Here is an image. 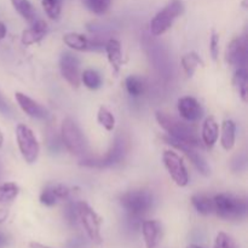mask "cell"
<instances>
[{
	"label": "cell",
	"instance_id": "cell-1",
	"mask_svg": "<svg viewBox=\"0 0 248 248\" xmlns=\"http://www.w3.org/2000/svg\"><path fill=\"white\" fill-rule=\"evenodd\" d=\"M155 116H156V121L159 123V125L166 131L170 137L174 138V140H179V142L193 145L195 148L201 145L196 130L190 124L181 121L179 119L169 115V114L164 113V111H156V115Z\"/></svg>",
	"mask_w": 248,
	"mask_h": 248
},
{
	"label": "cell",
	"instance_id": "cell-2",
	"mask_svg": "<svg viewBox=\"0 0 248 248\" xmlns=\"http://www.w3.org/2000/svg\"><path fill=\"white\" fill-rule=\"evenodd\" d=\"M213 212L225 220L241 219L247 213V203L232 194H218L213 198Z\"/></svg>",
	"mask_w": 248,
	"mask_h": 248
},
{
	"label": "cell",
	"instance_id": "cell-3",
	"mask_svg": "<svg viewBox=\"0 0 248 248\" xmlns=\"http://www.w3.org/2000/svg\"><path fill=\"white\" fill-rule=\"evenodd\" d=\"M62 142L68 152L77 156H84L87 153V140L78 124L73 119L65 118L61 127Z\"/></svg>",
	"mask_w": 248,
	"mask_h": 248
},
{
	"label": "cell",
	"instance_id": "cell-4",
	"mask_svg": "<svg viewBox=\"0 0 248 248\" xmlns=\"http://www.w3.org/2000/svg\"><path fill=\"white\" fill-rule=\"evenodd\" d=\"M128 150V140L123 133L118 135L114 140L113 145L104 156L94 157V159H84L81 160L80 165L86 167H94V169H104L110 167L113 165L119 164L124 157L126 156Z\"/></svg>",
	"mask_w": 248,
	"mask_h": 248
},
{
	"label": "cell",
	"instance_id": "cell-5",
	"mask_svg": "<svg viewBox=\"0 0 248 248\" xmlns=\"http://www.w3.org/2000/svg\"><path fill=\"white\" fill-rule=\"evenodd\" d=\"M154 199L150 191L138 189L123 194L120 198V203L128 216L132 218H140L153 207Z\"/></svg>",
	"mask_w": 248,
	"mask_h": 248
},
{
	"label": "cell",
	"instance_id": "cell-6",
	"mask_svg": "<svg viewBox=\"0 0 248 248\" xmlns=\"http://www.w3.org/2000/svg\"><path fill=\"white\" fill-rule=\"evenodd\" d=\"M184 12V4L182 0H171L161 11L155 15L150 22V33L155 36L162 35L169 31L173 22Z\"/></svg>",
	"mask_w": 248,
	"mask_h": 248
},
{
	"label": "cell",
	"instance_id": "cell-7",
	"mask_svg": "<svg viewBox=\"0 0 248 248\" xmlns=\"http://www.w3.org/2000/svg\"><path fill=\"white\" fill-rule=\"evenodd\" d=\"M75 206H77L78 218L80 219V223H81L82 228L86 232L87 236L90 237V240L96 242V244H101L102 218L94 212L93 208L90 207L84 201H79Z\"/></svg>",
	"mask_w": 248,
	"mask_h": 248
},
{
	"label": "cell",
	"instance_id": "cell-8",
	"mask_svg": "<svg viewBox=\"0 0 248 248\" xmlns=\"http://www.w3.org/2000/svg\"><path fill=\"white\" fill-rule=\"evenodd\" d=\"M16 138L23 159L27 164H34L38 160L40 148L33 131L28 126L19 124L16 127Z\"/></svg>",
	"mask_w": 248,
	"mask_h": 248
},
{
	"label": "cell",
	"instance_id": "cell-9",
	"mask_svg": "<svg viewBox=\"0 0 248 248\" xmlns=\"http://www.w3.org/2000/svg\"><path fill=\"white\" fill-rule=\"evenodd\" d=\"M162 161L167 172L178 186H186L189 183V174L183 160L177 153L166 150L162 155Z\"/></svg>",
	"mask_w": 248,
	"mask_h": 248
},
{
	"label": "cell",
	"instance_id": "cell-10",
	"mask_svg": "<svg viewBox=\"0 0 248 248\" xmlns=\"http://www.w3.org/2000/svg\"><path fill=\"white\" fill-rule=\"evenodd\" d=\"M162 138H164V140L167 143V144L172 145V147L176 148V149L181 150V152L183 153V154L186 155V156L188 157L191 162H193L194 166L198 169V171L200 172L201 174H203V176H206V177L210 176L211 174L210 165L207 164V161L205 160V157H203L202 155H201L200 153L195 149V147L186 144V143L179 142V140H174V138L170 137V136H164Z\"/></svg>",
	"mask_w": 248,
	"mask_h": 248
},
{
	"label": "cell",
	"instance_id": "cell-11",
	"mask_svg": "<svg viewBox=\"0 0 248 248\" xmlns=\"http://www.w3.org/2000/svg\"><path fill=\"white\" fill-rule=\"evenodd\" d=\"M60 69L63 79L72 87L78 89L80 86V61L74 53L63 52L60 60Z\"/></svg>",
	"mask_w": 248,
	"mask_h": 248
},
{
	"label": "cell",
	"instance_id": "cell-12",
	"mask_svg": "<svg viewBox=\"0 0 248 248\" xmlns=\"http://www.w3.org/2000/svg\"><path fill=\"white\" fill-rule=\"evenodd\" d=\"M247 38L237 36L230 41L225 50V61L237 68H246L247 64Z\"/></svg>",
	"mask_w": 248,
	"mask_h": 248
},
{
	"label": "cell",
	"instance_id": "cell-13",
	"mask_svg": "<svg viewBox=\"0 0 248 248\" xmlns=\"http://www.w3.org/2000/svg\"><path fill=\"white\" fill-rule=\"evenodd\" d=\"M63 41L75 51H98L104 47V43L97 38L89 39L79 33H67L63 35Z\"/></svg>",
	"mask_w": 248,
	"mask_h": 248
},
{
	"label": "cell",
	"instance_id": "cell-14",
	"mask_svg": "<svg viewBox=\"0 0 248 248\" xmlns=\"http://www.w3.org/2000/svg\"><path fill=\"white\" fill-rule=\"evenodd\" d=\"M177 107H178V113L181 114L182 118L189 123H196V121L201 120V118L203 116L202 107L194 97H182L178 99Z\"/></svg>",
	"mask_w": 248,
	"mask_h": 248
},
{
	"label": "cell",
	"instance_id": "cell-15",
	"mask_svg": "<svg viewBox=\"0 0 248 248\" xmlns=\"http://www.w3.org/2000/svg\"><path fill=\"white\" fill-rule=\"evenodd\" d=\"M15 97H16V101L18 103L19 108L28 116H31L33 119H40V120L48 118L47 110L43 106H40L38 102L31 99V97L26 96L22 92H16Z\"/></svg>",
	"mask_w": 248,
	"mask_h": 248
},
{
	"label": "cell",
	"instance_id": "cell-16",
	"mask_svg": "<svg viewBox=\"0 0 248 248\" xmlns=\"http://www.w3.org/2000/svg\"><path fill=\"white\" fill-rule=\"evenodd\" d=\"M142 232L145 247L156 248L162 236L161 223L157 220H144L142 223Z\"/></svg>",
	"mask_w": 248,
	"mask_h": 248
},
{
	"label": "cell",
	"instance_id": "cell-17",
	"mask_svg": "<svg viewBox=\"0 0 248 248\" xmlns=\"http://www.w3.org/2000/svg\"><path fill=\"white\" fill-rule=\"evenodd\" d=\"M47 23L43 19H36L33 26L29 29H26L22 33V44L26 46L33 45V44L39 43L45 38L47 33Z\"/></svg>",
	"mask_w": 248,
	"mask_h": 248
},
{
	"label": "cell",
	"instance_id": "cell-18",
	"mask_svg": "<svg viewBox=\"0 0 248 248\" xmlns=\"http://www.w3.org/2000/svg\"><path fill=\"white\" fill-rule=\"evenodd\" d=\"M108 61L110 63L111 68L115 73L120 72V68L123 65V51H121V44L116 39H109L104 44Z\"/></svg>",
	"mask_w": 248,
	"mask_h": 248
},
{
	"label": "cell",
	"instance_id": "cell-19",
	"mask_svg": "<svg viewBox=\"0 0 248 248\" xmlns=\"http://www.w3.org/2000/svg\"><path fill=\"white\" fill-rule=\"evenodd\" d=\"M218 136H219V126H218L216 119L213 116H210L206 119L202 126V133H201L202 143L211 149L217 143Z\"/></svg>",
	"mask_w": 248,
	"mask_h": 248
},
{
	"label": "cell",
	"instance_id": "cell-20",
	"mask_svg": "<svg viewBox=\"0 0 248 248\" xmlns=\"http://www.w3.org/2000/svg\"><path fill=\"white\" fill-rule=\"evenodd\" d=\"M236 125L232 120L223 121L222 136H220V144L225 150H232L235 145L236 137Z\"/></svg>",
	"mask_w": 248,
	"mask_h": 248
},
{
	"label": "cell",
	"instance_id": "cell-21",
	"mask_svg": "<svg viewBox=\"0 0 248 248\" xmlns=\"http://www.w3.org/2000/svg\"><path fill=\"white\" fill-rule=\"evenodd\" d=\"M11 4L27 22L33 24L36 21V11L29 0H11Z\"/></svg>",
	"mask_w": 248,
	"mask_h": 248
},
{
	"label": "cell",
	"instance_id": "cell-22",
	"mask_svg": "<svg viewBox=\"0 0 248 248\" xmlns=\"http://www.w3.org/2000/svg\"><path fill=\"white\" fill-rule=\"evenodd\" d=\"M191 203L198 211V213L202 216H208L213 213V198H210L206 194H195L191 196Z\"/></svg>",
	"mask_w": 248,
	"mask_h": 248
},
{
	"label": "cell",
	"instance_id": "cell-23",
	"mask_svg": "<svg viewBox=\"0 0 248 248\" xmlns=\"http://www.w3.org/2000/svg\"><path fill=\"white\" fill-rule=\"evenodd\" d=\"M234 86L236 87L237 92H239L240 97L244 102H247V94H248V75L246 68H237V70L234 74Z\"/></svg>",
	"mask_w": 248,
	"mask_h": 248
},
{
	"label": "cell",
	"instance_id": "cell-24",
	"mask_svg": "<svg viewBox=\"0 0 248 248\" xmlns=\"http://www.w3.org/2000/svg\"><path fill=\"white\" fill-rule=\"evenodd\" d=\"M199 65L203 67V65H205V62L201 60L200 56L196 52H189L186 53V55H184L183 58H182V67H183L184 72H186V74L188 75L189 78L193 77L196 68H198Z\"/></svg>",
	"mask_w": 248,
	"mask_h": 248
},
{
	"label": "cell",
	"instance_id": "cell-25",
	"mask_svg": "<svg viewBox=\"0 0 248 248\" xmlns=\"http://www.w3.org/2000/svg\"><path fill=\"white\" fill-rule=\"evenodd\" d=\"M80 80L84 82L85 86L90 90H97L102 85V78L96 70L86 69L80 75Z\"/></svg>",
	"mask_w": 248,
	"mask_h": 248
},
{
	"label": "cell",
	"instance_id": "cell-26",
	"mask_svg": "<svg viewBox=\"0 0 248 248\" xmlns=\"http://www.w3.org/2000/svg\"><path fill=\"white\" fill-rule=\"evenodd\" d=\"M125 86L128 94H131L132 97H140V94H143V92H144L145 85L140 77L130 75L128 78H126Z\"/></svg>",
	"mask_w": 248,
	"mask_h": 248
},
{
	"label": "cell",
	"instance_id": "cell-27",
	"mask_svg": "<svg viewBox=\"0 0 248 248\" xmlns=\"http://www.w3.org/2000/svg\"><path fill=\"white\" fill-rule=\"evenodd\" d=\"M41 5L48 18L58 19L62 12L63 0H41Z\"/></svg>",
	"mask_w": 248,
	"mask_h": 248
},
{
	"label": "cell",
	"instance_id": "cell-28",
	"mask_svg": "<svg viewBox=\"0 0 248 248\" xmlns=\"http://www.w3.org/2000/svg\"><path fill=\"white\" fill-rule=\"evenodd\" d=\"M19 193V188L16 183H4L0 186V203L10 202L15 200Z\"/></svg>",
	"mask_w": 248,
	"mask_h": 248
},
{
	"label": "cell",
	"instance_id": "cell-29",
	"mask_svg": "<svg viewBox=\"0 0 248 248\" xmlns=\"http://www.w3.org/2000/svg\"><path fill=\"white\" fill-rule=\"evenodd\" d=\"M97 121L99 123V125L103 126L107 131H113L115 127V118H114L113 114L108 110L104 107H101L98 109V113H97Z\"/></svg>",
	"mask_w": 248,
	"mask_h": 248
},
{
	"label": "cell",
	"instance_id": "cell-30",
	"mask_svg": "<svg viewBox=\"0 0 248 248\" xmlns=\"http://www.w3.org/2000/svg\"><path fill=\"white\" fill-rule=\"evenodd\" d=\"M85 6L96 15H103L108 11L111 0H82Z\"/></svg>",
	"mask_w": 248,
	"mask_h": 248
},
{
	"label": "cell",
	"instance_id": "cell-31",
	"mask_svg": "<svg viewBox=\"0 0 248 248\" xmlns=\"http://www.w3.org/2000/svg\"><path fill=\"white\" fill-rule=\"evenodd\" d=\"M39 199H40V202L43 203V205L48 206V207H51V206L56 205V203L58 202L57 196H56V194L53 193L52 186H46V188L41 191L40 198Z\"/></svg>",
	"mask_w": 248,
	"mask_h": 248
},
{
	"label": "cell",
	"instance_id": "cell-32",
	"mask_svg": "<svg viewBox=\"0 0 248 248\" xmlns=\"http://www.w3.org/2000/svg\"><path fill=\"white\" fill-rule=\"evenodd\" d=\"M213 248H236L235 241L225 232H219L216 237L215 246Z\"/></svg>",
	"mask_w": 248,
	"mask_h": 248
},
{
	"label": "cell",
	"instance_id": "cell-33",
	"mask_svg": "<svg viewBox=\"0 0 248 248\" xmlns=\"http://www.w3.org/2000/svg\"><path fill=\"white\" fill-rule=\"evenodd\" d=\"M210 52L213 60H217L218 55H219V35L215 31H212V36H211Z\"/></svg>",
	"mask_w": 248,
	"mask_h": 248
},
{
	"label": "cell",
	"instance_id": "cell-34",
	"mask_svg": "<svg viewBox=\"0 0 248 248\" xmlns=\"http://www.w3.org/2000/svg\"><path fill=\"white\" fill-rule=\"evenodd\" d=\"M52 186V190L53 193L56 194V196H57L58 201L67 200V199L69 198L70 190L69 188H67L65 186H63V184H55V186Z\"/></svg>",
	"mask_w": 248,
	"mask_h": 248
},
{
	"label": "cell",
	"instance_id": "cell-35",
	"mask_svg": "<svg viewBox=\"0 0 248 248\" xmlns=\"http://www.w3.org/2000/svg\"><path fill=\"white\" fill-rule=\"evenodd\" d=\"M0 114L4 116H7V118L12 116L11 107H10L9 102L5 99V97L2 96L1 92H0Z\"/></svg>",
	"mask_w": 248,
	"mask_h": 248
},
{
	"label": "cell",
	"instance_id": "cell-36",
	"mask_svg": "<svg viewBox=\"0 0 248 248\" xmlns=\"http://www.w3.org/2000/svg\"><path fill=\"white\" fill-rule=\"evenodd\" d=\"M9 244V237L4 234V232H0V248H4L5 246H7Z\"/></svg>",
	"mask_w": 248,
	"mask_h": 248
},
{
	"label": "cell",
	"instance_id": "cell-37",
	"mask_svg": "<svg viewBox=\"0 0 248 248\" xmlns=\"http://www.w3.org/2000/svg\"><path fill=\"white\" fill-rule=\"evenodd\" d=\"M6 31H7L6 26H5L2 22H0V41H1L5 36H6Z\"/></svg>",
	"mask_w": 248,
	"mask_h": 248
},
{
	"label": "cell",
	"instance_id": "cell-38",
	"mask_svg": "<svg viewBox=\"0 0 248 248\" xmlns=\"http://www.w3.org/2000/svg\"><path fill=\"white\" fill-rule=\"evenodd\" d=\"M29 248H51V247H47L43 244H39V242L33 241V242H29Z\"/></svg>",
	"mask_w": 248,
	"mask_h": 248
},
{
	"label": "cell",
	"instance_id": "cell-39",
	"mask_svg": "<svg viewBox=\"0 0 248 248\" xmlns=\"http://www.w3.org/2000/svg\"><path fill=\"white\" fill-rule=\"evenodd\" d=\"M7 218V211L5 210H0V223L4 222L5 219Z\"/></svg>",
	"mask_w": 248,
	"mask_h": 248
},
{
	"label": "cell",
	"instance_id": "cell-40",
	"mask_svg": "<svg viewBox=\"0 0 248 248\" xmlns=\"http://www.w3.org/2000/svg\"><path fill=\"white\" fill-rule=\"evenodd\" d=\"M2 143H4V136H2L1 130H0V148L2 147Z\"/></svg>",
	"mask_w": 248,
	"mask_h": 248
},
{
	"label": "cell",
	"instance_id": "cell-41",
	"mask_svg": "<svg viewBox=\"0 0 248 248\" xmlns=\"http://www.w3.org/2000/svg\"><path fill=\"white\" fill-rule=\"evenodd\" d=\"M186 248H203V247L198 246V245H189V246L186 247Z\"/></svg>",
	"mask_w": 248,
	"mask_h": 248
},
{
	"label": "cell",
	"instance_id": "cell-42",
	"mask_svg": "<svg viewBox=\"0 0 248 248\" xmlns=\"http://www.w3.org/2000/svg\"><path fill=\"white\" fill-rule=\"evenodd\" d=\"M0 178H1V165H0Z\"/></svg>",
	"mask_w": 248,
	"mask_h": 248
}]
</instances>
